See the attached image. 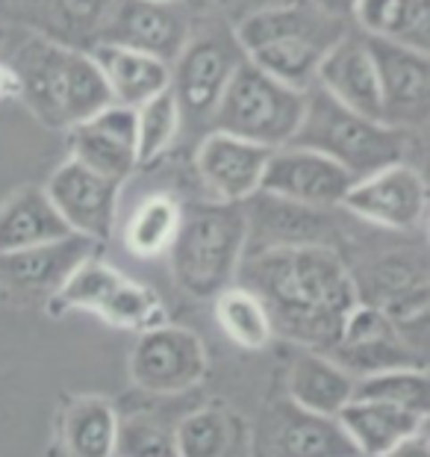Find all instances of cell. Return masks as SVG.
<instances>
[{"label": "cell", "mask_w": 430, "mask_h": 457, "mask_svg": "<svg viewBox=\"0 0 430 457\" xmlns=\"http://www.w3.org/2000/svg\"><path fill=\"white\" fill-rule=\"evenodd\" d=\"M236 280L266 304L275 337L325 354L339 343L342 325L360 301L354 271L327 245L248 251Z\"/></svg>", "instance_id": "1"}, {"label": "cell", "mask_w": 430, "mask_h": 457, "mask_svg": "<svg viewBox=\"0 0 430 457\" xmlns=\"http://www.w3.org/2000/svg\"><path fill=\"white\" fill-rule=\"evenodd\" d=\"M4 60L12 65L21 86L18 98L45 128L68 130L112 104L89 51L68 47L38 30H27Z\"/></svg>", "instance_id": "2"}, {"label": "cell", "mask_w": 430, "mask_h": 457, "mask_svg": "<svg viewBox=\"0 0 430 457\" xmlns=\"http://www.w3.org/2000/svg\"><path fill=\"white\" fill-rule=\"evenodd\" d=\"M289 145L318 151L342 165L351 180L393 162H416L425 151V133H409L342 106L321 86L304 92V115Z\"/></svg>", "instance_id": "3"}, {"label": "cell", "mask_w": 430, "mask_h": 457, "mask_svg": "<svg viewBox=\"0 0 430 457\" xmlns=\"http://www.w3.org/2000/svg\"><path fill=\"white\" fill-rule=\"evenodd\" d=\"M351 30L348 21L321 12L307 0L266 9L233 27V36L260 71L275 80L307 92L316 83V71L327 51Z\"/></svg>", "instance_id": "4"}, {"label": "cell", "mask_w": 430, "mask_h": 457, "mask_svg": "<svg viewBox=\"0 0 430 457\" xmlns=\"http://www.w3.org/2000/svg\"><path fill=\"white\" fill-rule=\"evenodd\" d=\"M245 251V204L198 201L183 207L180 230L169 248V269L186 295L212 301L221 289L236 284Z\"/></svg>", "instance_id": "5"}, {"label": "cell", "mask_w": 430, "mask_h": 457, "mask_svg": "<svg viewBox=\"0 0 430 457\" xmlns=\"http://www.w3.org/2000/svg\"><path fill=\"white\" fill-rule=\"evenodd\" d=\"M301 115H304V92L242 60L224 86L210 130L239 136L266 148H283L295 136Z\"/></svg>", "instance_id": "6"}, {"label": "cell", "mask_w": 430, "mask_h": 457, "mask_svg": "<svg viewBox=\"0 0 430 457\" xmlns=\"http://www.w3.org/2000/svg\"><path fill=\"white\" fill-rule=\"evenodd\" d=\"M242 60H245V54L233 36V27L221 15L207 24H192V36L178 54V60L171 62L169 80L183 128L210 130L224 86Z\"/></svg>", "instance_id": "7"}, {"label": "cell", "mask_w": 430, "mask_h": 457, "mask_svg": "<svg viewBox=\"0 0 430 457\" xmlns=\"http://www.w3.org/2000/svg\"><path fill=\"white\" fill-rule=\"evenodd\" d=\"M339 210L393 233L422 230L427 221V180L422 165L393 162L366 174L351 183Z\"/></svg>", "instance_id": "8"}, {"label": "cell", "mask_w": 430, "mask_h": 457, "mask_svg": "<svg viewBox=\"0 0 430 457\" xmlns=\"http://www.w3.org/2000/svg\"><path fill=\"white\" fill-rule=\"evenodd\" d=\"M210 357L203 339L183 325H156L136 339L127 372L130 381L153 395H180L207 378Z\"/></svg>", "instance_id": "9"}, {"label": "cell", "mask_w": 430, "mask_h": 457, "mask_svg": "<svg viewBox=\"0 0 430 457\" xmlns=\"http://www.w3.org/2000/svg\"><path fill=\"white\" fill-rule=\"evenodd\" d=\"M124 183L92 171L89 165L68 157L45 183L54 210L71 233L103 245L112 237L119 219V198Z\"/></svg>", "instance_id": "10"}, {"label": "cell", "mask_w": 430, "mask_h": 457, "mask_svg": "<svg viewBox=\"0 0 430 457\" xmlns=\"http://www.w3.org/2000/svg\"><path fill=\"white\" fill-rule=\"evenodd\" d=\"M351 183V174L325 154L301 145H283L269 154L260 192L312 210H339Z\"/></svg>", "instance_id": "11"}, {"label": "cell", "mask_w": 430, "mask_h": 457, "mask_svg": "<svg viewBox=\"0 0 430 457\" xmlns=\"http://www.w3.org/2000/svg\"><path fill=\"white\" fill-rule=\"evenodd\" d=\"M194 18L180 4H153V0H115L112 12L97 33V42L130 47V51L174 62L183 45L189 42ZM95 42V45H97Z\"/></svg>", "instance_id": "12"}, {"label": "cell", "mask_w": 430, "mask_h": 457, "mask_svg": "<svg viewBox=\"0 0 430 457\" xmlns=\"http://www.w3.org/2000/svg\"><path fill=\"white\" fill-rule=\"evenodd\" d=\"M377 68L380 110L389 128L425 133L430 124V54L368 38Z\"/></svg>", "instance_id": "13"}, {"label": "cell", "mask_w": 430, "mask_h": 457, "mask_svg": "<svg viewBox=\"0 0 430 457\" xmlns=\"http://www.w3.org/2000/svg\"><path fill=\"white\" fill-rule=\"evenodd\" d=\"M101 245L80 233L0 254V289L9 298H54Z\"/></svg>", "instance_id": "14"}, {"label": "cell", "mask_w": 430, "mask_h": 457, "mask_svg": "<svg viewBox=\"0 0 430 457\" xmlns=\"http://www.w3.org/2000/svg\"><path fill=\"white\" fill-rule=\"evenodd\" d=\"M275 148L239 139V136L207 130L194 148V171L212 201L248 204L260 192L262 171Z\"/></svg>", "instance_id": "15"}, {"label": "cell", "mask_w": 430, "mask_h": 457, "mask_svg": "<svg viewBox=\"0 0 430 457\" xmlns=\"http://www.w3.org/2000/svg\"><path fill=\"white\" fill-rule=\"evenodd\" d=\"M68 148H71V160L124 183L139 169V157H136V110L121 104L103 106L89 119L68 128Z\"/></svg>", "instance_id": "16"}, {"label": "cell", "mask_w": 430, "mask_h": 457, "mask_svg": "<svg viewBox=\"0 0 430 457\" xmlns=\"http://www.w3.org/2000/svg\"><path fill=\"white\" fill-rule=\"evenodd\" d=\"M260 457H360L330 416L301 411L283 398L262 413Z\"/></svg>", "instance_id": "17"}, {"label": "cell", "mask_w": 430, "mask_h": 457, "mask_svg": "<svg viewBox=\"0 0 430 457\" xmlns=\"http://www.w3.org/2000/svg\"><path fill=\"white\" fill-rule=\"evenodd\" d=\"M316 86H321L330 98L348 106V110L384 121L375 56H371L368 38L360 36L354 27L321 60L316 71Z\"/></svg>", "instance_id": "18"}, {"label": "cell", "mask_w": 430, "mask_h": 457, "mask_svg": "<svg viewBox=\"0 0 430 457\" xmlns=\"http://www.w3.org/2000/svg\"><path fill=\"white\" fill-rule=\"evenodd\" d=\"M336 422L360 457H384L409 436L427 431V416L368 398H351Z\"/></svg>", "instance_id": "19"}, {"label": "cell", "mask_w": 430, "mask_h": 457, "mask_svg": "<svg viewBox=\"0 0 430 457\" xmlns=\"http://www.w3.org/2000/svg\"><path fill=\"white\" fill-rule=\"evenodd\" d=\"M89 56L95 60L97 71H101L106 89H110L112 104L139 110V106L145 101H151L153 95L169 89L171 65L156 60V56L130 51V47L106 45V42L92 45Z\"/></svg>", "instance_id": "20"}, {"label": "cell", "mask_w": 430, "mask_h": 457, "mask_svg": "<svg viewBox=\"0 0 430 457\" xmlns=\"http://www.w3.org/2000/svg\"><path fill=\"white\" fill-rule=\"evenodd\" d=\"M354 384L357 378L348 375L334 357L307 348L289 363L286 398L301 411L336 420L342 407L354 398Z\"/></svg>", "instance_id": "21"}, {"label": "cell", "mask_w": 430, "mask_h": 457, "mask_svg": "<svg viewBox=\"0 0 430 457\" xmlns=\"http://www.w3.org/2000/svg\"><path fill=\"white\" fill-rule=\"evenodd\" d=\"M68 225L54 210L45 187H21L0 204V254L68 237Z\"/></svg>", "instance_id": "22"}, {"label": "cell", "mask_w": 430, "mask_h": 457, "mask_svg": "<svg viewBox=\"0 0 430 457\" xmlns=\"http://www.w3.org/2000/svg\"><path fill=\"white\" fill-rule=\"evenodd\" d=\"M119 411L106 395H77L65 404L60 443L68 457H115Z\"/></svg>", "instance_id": "23"}, {"label": "cell", "mask_w": 430, "mask_h": 457, "mask_svg": "<svg viewBox=\"0 0 430 457\" xmlns=\"http://www.w3.org/2000/svg\"><path fill=\"white\" fill-rule=\"evenodd\" d=\"M183 204L169 192H153L133 207L124 221V245L133 257L156 260L169 254L174 237L180 230Z\"/></svg>", "instance_id": "24"}, {"label": "cell", "mask_w": 430, "mask_h": 457, "mask_svg": "<svg viewBox=\"0 0 430 457\" xmlns=\"http://www.w3.org/2000/svg\"><path fill=\"white\" fill-rule=\"evenodd\" d=\"M212 316L221 334L245 352H266L275 339L266 304L248 287L233 284L212 298Z\"/></svg>", "instance_id": "25"}, {"label": "cell", "mask_w": 430, "mask_h": 457, "mask_svg": "<svg viewBox=\"0 0 430 457\" xmlns=\"http://www.w3.org/2000/svg\"><path fill=\"white\" fill-rule=\"evenodd\" d=\"M239 420L227 407H201L174 425L178 457H230L236 445Z\"/></svg>", "instance_id": "26"}, {"label": "cell", "mask_w": 430, "mask_h": 457, "mask_svg": "<svg viewBox=\"0 0 430 457\" xmlns=\"http://www.w3.org/2000/svg\"><path fill=\"white\" fill-rule=\"evenodd\" d=\"M112 6L115 0H51L38 33L51 36L68 47H77V51H89Z\"/></svg>", "instance_id": "27"}, {"label": "cell", "mask_w": 430, "mask_h": 457, "mask_svg": "<svg viewBox=\"0 0 430 457\" xmlns=\"http://www.w3.org/2000/svg\"><path fill=\"white\" fill-rule=\"evenodd\" d=\"M183 130L178 101H174L171 89L153 95L136 110V157H139V169L160 162L165 154L174 148L178 136Z\"/></svg>", "instance_id": "28"}, {"label": "cell", "mask_w": 430, "mask_h": 457, "mask_svg": "<svg viewBox=\"0 0 430 457\" xmlns=\"http://www.w3.org/2000/svg\"><path fill=\"white\" fill-rule=\"evenodd\" d=\"M354 398H368V402H384L404 407L413 413H430V378L427 366H404L386 369L366 378H357Z\"/></svg>", "instance_id": "29"}, {"label": "cell", "mask_w": 430, "mask_h": 457, "mask_svg": "<svg viewBox=\"0 0 430 457\" xmlns=\"http://www.w3.org/2000/svg\"><path fill=\"white\" fill-rule=\"evenodd\" d=\"M101 322H106L110 328L119 330H148L165 322V307L162 298L153 287L142 284V280L124 278L115 293L110 295V301L101 307L97 313Z\"/></svg>", "instance_id": "30"}, {"label": "cell", "mask_w": 430, "mask_h": 457, "mask_svg": "<svg viewBox=\"0 0 430 457\" xmlns=\"http://www.w3.org/2000/svg\"><path fill=\"white\" fill-rule=\"evenodd\" d=\"M115 457H178L174 428L151 416H130L119 425Z\"/></svg>", "instance_id": "31"}, {"label": "cell", "mask_w": 430, "mask_h": 457, "mask_svg": "<svg viewBox=\"0 0 430 457\" xmlns=\"http://www.w3.org/2000/svg\"><path fill=\"white\" fill-rule=\"evenodd\" d=\"M384 42L430 54V0H398L386 24Z\"/></svg>", "instance_id": "32"}, {"label": "cell", "mask_w": 430, "mask_h": 457, "mask_svg": "<svg viewBox=\"0 0 430 457\" xmlns=\"http://www.w3.org/2000/svg\"><path fill=\"white\" fill-rule=\"evenodd\" d=\"M51 0H0V18L21 24L27 30H42Z\"/></svg>", "instance_id": "33"}, {"label": "cell", "mask_w": 430, "mask_h": 457, "mask_svg": "<svg viewBox=\"0 0 430 457\" xmlns=\"http://www.w3.org/2000/svg\"><path fill=\"white\" fill-rule=\"evenodd\" d=\"M298 4V0H219V15L227 21L230 27H236L239 21H245L251 15H260L266 9H277V6H289Z\"/></svg>", "instance_id": "34"}, {"label": "cell", "mask_w": 430, "mask_h": 457, "mask_svg": "<svg viewBox=\"0 0 430 457\" xmlns=\"http://www.w3.org/2000/svg\"><path fill=\"white\" fill-rule=\"evenodd\" d=\"M384 457H430V436H427V431L409 436V440L395 445V449L389 452V454H384Z\"/></svg>", "instance_id": "35"}, {"label": "cell", "mask_w": 430, "mask_h": 457, "mask_svg": "<svg viewBox=\"0 0 430 457\" xmlns=\"http://www.w3.org/2000/svg\"><path fill=\"white\" fill-rule=\"evenodd\" d=\"M21 95V86H18V77L12 71V65H9L4 56H0V101H12Z\"/></svg>", "instance_id": "36"}, {"label": "cell", "mask_w": 430, "mask_h": 457, "mask_svg": "<svg viewBox=\"0 0 430 457\" xmlns=\"http://www.w3.org/2000/svg\"><path fill=\"white\" fill-rule=\"evenodd\" d=\"M307 4H312L316 9H321V12H327V15H334V18H342V21H348L354 0H307Z\"/></svg>", "instance_id": "37"}, {"label": "cell", "mask_w": 430, "mask_h": 457, "mask_svg": "<svg viewBox=\"0 0 430 457\" xmlns=\"http://www.w3.org/2000/svg\"><path fill=\"white\" fill-rule=\"evenodd\" d=\"M153 4H180V0H153Z\"/></svg>", "instance_id": "38"}, {"label": "cell", "mask_w": 430, "mask_h": 457, "mask_svg": "<svg viewBox=\"0 0 430 457\" xmlns=\"http://www.w3.org/2000/svg\"><path fill=\"white\" fill-rule=\"evenodd\" d=\"M210 4H219V0H210Z\"/></svg>", "instance_id": "39"}]
</instances>
